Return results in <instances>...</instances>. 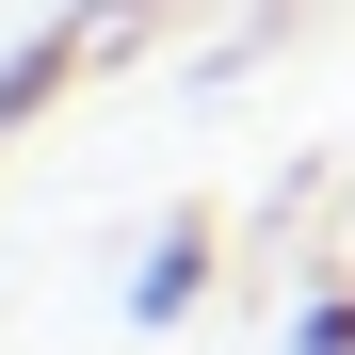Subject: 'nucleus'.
Listing matches in <instances>:
<instances>
[{
    "mask_svg": "<svg viewBox=\"0 0 355 355\" xmlns=\"http://www.w3.org/2000/svg\"><path fill=\"white\" fill-rule=\"evenodd\" d=\"M146 33H162V0H81V17H49V33L17 49V65H0V146H17L33 113L65 97V81H97L113 49H146Z\"/></svg>",
    "mask_w": 355,
    "mask_h": 355,
    "instance_id": "f257e3e1",
    "label": "nucleus"
},
{
    "mask_svg": "<svg viewBox=\"0 0 355 355\" xmlns=\"http://www.w3.org/2000/svg\"><path fill=\"white\" fill-rule=\"evenodd\" d=\"M210 275H226V226H210V210H178L162 243H146V275H130V323H146V339H162V323H194V307H210Z\"/></svg>",
    "mask_w": 355,
    "mask_h": 355,
    "instance_id": "f03ea898",
    "label": "nucleus"
},
{
    "mask_svg": "<svg viewBox=\"0 0 355 355\" xmlns=\"http://www.w3.org/2000/svg\"><path fill=\"white\" fill-rule=\"evenodd\" d=\"M291 355H355V291H307L291 307Z\"/></svg>",
    "mask_w": 355,
    "mask_h": 355,
    "instance_id": "7ed1b4c3",
    "label": "nucleus"
}]
</instances>
